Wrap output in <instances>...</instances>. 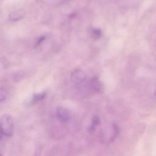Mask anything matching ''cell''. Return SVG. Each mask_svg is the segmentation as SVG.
<instances>
[{"mask_svg": "<svg viewBox=\"0 0 156 156\" xmlns=\"http://www.w3.org/2000/svg\"><path fill=\"white\" fill-rule=\"evenodd\" d=\"M1 134L2 136L11 137L14 132V123L12 117L8 114H4L1 117Z\"/></svg>", "mask_w": 156, "mask_h": 156, "instance_id": "6da1fadb", "label": "cell"}, {"mask_svg": "<svg viewBox=\"0 0 156 156\" xmlns=\"http://www.w3.org/2000/svg\"><path fill=\"white\" fill-rule=\"evenodd\" d=\"M86 79L87 75L85 73L80 69L74 70L71 74V80L74 84H80L83 83Z\"/></svg>", "mask_w": 156, "mask_h": 156, "instance_id": "7a4b0ae2", "label": "cell"}, {"mask_svg": "<svg viewBox=\"0 0 156 156\" xmlns=\"http://www.w3.org/2000/svg\"><path fill=\"white\" fill-rule=\"evenodd\" d=\"M56 116L58 119L63 122H66L71 118V113L68 110L64 107H58L56 111Z\"/></svg>", "mask_w": 156, "mask_h": 156, "instance_id": "3957f363", "label": "cell"}, {"mask_svg": "<svg viewBox=\"0 0 156 156\" xmlns=\"http://www.w3.org/2000/svg\"><path fill=\"white\" fill-rule=\"evenodd\" d=\"M24 11L22 9H19L12 12L9 15V20L10 21H16L21 19L24 15Z\"/></svg>", "mask_w": 156, "mask_h": 156, "instance_id": "277c9868", "label": "cell"}, {"mask_svg": "<svg viewBox=\"0 0 156 156\" xmlns=\"http://www.w3.org/2000/svg\"><path fill=\"white\" fill-rule=\"evenodd\" d=\"M91 85L96 91H99L101 90V83L97 77H94L91 80Z\"/></svg>", "mask_w": 156, "mask_h": 156, "instance_id": "5b68a950", "label": "cell"}, {"mask_svg": "<svg viewBox=\"0 0 156 156\" xmlns=\"http://www.w3.org/2000/svg\"><path fill=\"white\" fill-rule=\"evenodd\" d=\"M46 96V93H37V94H35L32 98V99L31 101V102L32 103H35L37 102L38 101H40L41 100H42Z\"/></svg>", "mask_w": 156, "mask_h": 156, "instance_id": "8992f818", "label": "cell"}, {"mask_svg": "<svg viewBox=\"0 0 156 156\" xmlns=\"http://www.w3.org/2000/svg\"><path fill=\"white\" fill-rule=\"evenodd\" d=\"M99 123V117L97 116H94L92 119V121H91V125H90V132L93 131L96 129V126L98 125Z\"/></svg>", "mask_w": 156, "mask_h": 156, "instance_id": "52a82bcc", "label": "cell"}, {"mask_svg": "<svg viewBox=\"0 0 156 156\" xmlns=\"http://www.w3.org/2000/svg\"><path fill=\"white\" fill-rule=\"evenodd\" d=\"M91 37L94 39H98L101 36V31L99 29H93L91 31Z\"/></svg>", "mask_w": 156, "mask_h": 156, "instance_id": "ba28073f", "label": "cell"}, {"mask_svg": "<svg viewBox=\"0 0 156 156\" xmlns=\"http://www.w3.org/2000/svg\"><path fill=\"white\" fill-rule=\"evenodd\" d=\"M7 96V91L4 88H1V90H0V101H1V102H2L4 101H5Z\"/></svg>", "mask_w": 156, "mask_h": 156, "instance_id": "9c48e42d", "label": "cell"}, {"mask_svg": "<svg viewBox=\"0 0 156 156\" xmlns=\"http://www.w3.org/2000/svg\"><path fill=\"white\" fill-rule=\"evenodd\" d=\"M45 38H46V36H45V35H43V36L40 37L38 38V40H37V43H36V45H37V46L40 45V44L41 43H42V42L44 40Z\"/></svg>", "mask_w": 156, "mask_h": 156, "instance_id": "30bf717a", "label": "cell"}, {"mask_svg": "<svg viewBox=\"0 0 156 156\" xmlns=\"http://www.w3.org/2000/svg\"><path fill=\"white\" fill-rule=\"evenodd\" d=\"M154 94H155V96H156V88H155V91H154Z\"/></svg>", "mask_w": 156, "mask_h": 156, "instance_id": "8fae6325", "label": "cell"}]
</instances>
